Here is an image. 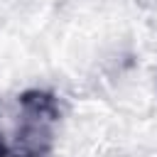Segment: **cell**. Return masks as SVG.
Here are the masks:
<instances>
[{"instance_id": "1", "label": "cell", "mask_w": 157, "mask_h": 157, "mask_svg": "<svg viewBox=\"0 0 157 157\" xmlns=\"http://www.w3.org/2000/svg\"><path fill=\"white\" fill-rule=\"evenodd\" d=\"M20 123H17V140L29 155H44L52 145L54 128L61 118V108L54 93L49 91H25L20 98Z\"/></svg>"}, {"instance_id": "2", "label": "cell", "mask_w": 157, "mask_h": 157, "mask_svg": "<svg viewBox=\"0 0 157 157\" xmlns=\"http://www.w3.org/2000/svg\"><path fill=\"white\" fill-rule=\"evenodd\" d=\"M0 157H7V155H5V145H2V140H0Z\"/></svg>"}]
</instances>
